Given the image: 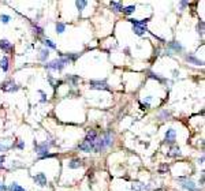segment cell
Segmentation results:
<instances>
[{
	"instance_id": "9a60e30c",
	"label": "cell",
	"mask_w": 205,
	"mask_h": 191,
	"mask_svg": "<svg viewBox=\"0 0 205 191\" xmlns=\"http://www.w3.org/2000/svg\"><path fill=\"white\" fill-rule=\"evenodd\" d=\"M129 20L133 23V26H146V23L149 22V18L142 19V20H139V19H129Z\"/></svg>"
},
{
	"instance_id": "d4e9b609",
	"label": "cell",
	"mask_w": 205,
	"mask_h": 191,
	"mask_svg": "<svg viewBox=\"0 0 205 191\" xmlns=\"http://www.w3.org/2000/svg\"><path fill=\"white\" fill-rule=\"evenodd\" d=\"M64 30H66V25H64V23L57 22V23H56V32L59 33V34H62V33L64 32Z\"/></svg>"
},
{
	"instance_id": "484cf974",
	"label": "cell",
	"mask_w": 205,
	"mask_h": 191,
	"mask_svg": "<svg viewBox=\"0 0 205 191\" xmlns=\"http://www.w3.org/2000/svg\"><path fill=\"white\" fill-rule=\"evenodd\" d=\"M168 156H180V149L178 148V146H175V148L171 149V153H168Z\"/></svg>"
},
{
	"instance_id": "3957f363",
	"label": "cell",
	"mask_w": 205,
	"mask_h": 191,
	"mask_svg": "<svg viewBox=\"0 0 205 191\" xmlns=\"http://www.w3.org/2000/svg\"><path fill=\"white\" fill-rule=\"evenodd\" d=\"M49 146H51V143L49 142H43V143H40V145H36V152H37V154H39L41 158H45V157L48 156V150H49Z\"/></svg>"
},
{
	"instance_id": "9c48e42d",
	"label": "cell",
	"mask_w": 205,
	"mask_h": 191,
	"mask_svg": "<svg viewBox=\"0 0 205 191\" xmlns=\"http://www.w3.org/2000/svg\"><path fill=\"white\" fill-rule=\"evenodd\" d=\"M33 179H34V182L39 184V186H43V187L47 186V176L44 175V173H37Z\"/></svg>"
},
{
	"instance_id": "cb8c5ba5",
	"label": "cell",
	"mask_w": 205,
	"mask_h": 191,
	"mask_svg": "<svg viewBox=\"0 0 205 191\" xmlns=\"http://www.w3.org/2000/svg\"><path fill=\"white\" fill-rule=\"evenodd\" d=\"M10 148H11L10 143H6V141H0V152H6V150H8Z\"/></svg>"
},
{
	"instance_id": "4fadbf2b",
	"label": "cell",
	"mask_w": 205,
	"mask_h": 191,
	"mask_svg": "<svg viewBox=\"0 0 205 191\" xmlns=\"http://www.w3.org/2000/svg\"><path fill=\"white\" fill-rule=\"evenodd\" d=\"M133 32L137 36H144V34L148 32V29H146V26H133Z\"/></svg>"
},
{
	"instance_id": "e0dca14e",
	"label": "cell",
	"mask_w": 205,
	"mask_h": 191,
	"mask_svg": "<svg viewBox=\"0 0 205 191\" xmlns=\"http://www.w3.org/2000/svg\"><path fill=\"white\" fill-rule=\"evenodd\" d=\"M0 67H2V70L4 71V73L8 71V57L7 56H4L2 60H0Z\"/></svg>"
},
{
	"instance_id": "52a82bcc",
	"label": "cell",
	"mask_w": 205,
	"mask_h": 191,
	"mask_svg": "<svg viewBox=\"0 0 205 191\" xmlns=\"http://www.w3.org/2000/svg\"><path fill=\"white\" fill-rule=\"evenodd\" d=\"M0 89H3L4 91H16L19 87L16 86L14 81H7V82H4V83H2Z\"/></svg>"
},
{
	"instance_id": "7a4b0ae2",
	"label": "cell",
	"mask_w": 205,
	"mask_h": 191,
	"mask_svg": "<svg viewBox=\"0 0 205 191\" xmlns=\"http://www.w3.org/2000/svg\"><path fill=\"white\" fill-rule=\"evenodd\" d=\"M70 63V60L66 59V57L60 56L59 59H55L52 61H49V63L45 64V68L48 70H53V71H62L64 67H66V64Z\"/></svg>"
},
{
	"instance_id": "44dd1931",
	"label": "cell",
	"mask_w": 205,
	"mask_h": 191,
	"mask_svg": "<svg viewBox=\"0 0 205 191\" xmlns=\"http://www.w3.org/2000/svg\"><path fill=\"white\" fill-rule=\"evenodd\" d=\"M75 6H77V8H78V11H80V14L84 11V8L88 6V2H77L75 3Z\"/></svg>"
},
{
	"instance_id": "30bf717a",
	"label": "cell",
	"mask_w": 205,
	"mask_h": 191,
	"mask_svg": "<svg viewBox=\"0 0 205 191\" xmlns=\"http://www.w3.org/2000/svg\"><path fill=\"white\" fill-rule=\"evenodd\" d=\"M0 48H2L4 52H11L12 51V44L8 40H0Z\"/></svg>"
},
{
	"instance_id": "d590c367",
	"label": "cell",
	"mask_w": 205,
	"mask_h": 191,
	"mask_svg": "<svg viewBox=\"0 0 205 191\" xmlns=\"http://www.w3.org/2000/svg\"><path fill=\"white\" fill-rule=\"evenodd\" d=\"M0 191H8V190H7V187L2 182H0Z\"/></svg>"
},
{
	"instance_id": "7402d4cb",
	"label": "cell",
	"mask_w": 205,
	"mask_h": 191,
	"mask_svg": "<svg viewBox=\"0 0 205 191\" xmlns=\"http://www.w3.org/2000/svg\"><path fill=\"white\" fill-rule=\"evenodd\" d=\"M123 14H126V15H130V14H133L135 11V7L134 6H129V7H125V8L122 10Z\"/></svg>"
},
{
	"instance_id": "6da1fadb",
	"label": "cell",
	"mask_w": 205,
	"mask_h": 191,
	"mask_svg": "<svg viewBox=\"0 0 205 191\" xmlns=\"http://www.w3.org/2000/svg\"><path fill=\"white\" fill-rule=\"evenodd\" d=\"M112 143H114V135H112V132L108 131V132H104L101 136H97V139L93 143V149L100 153L107 148H109Z\"/></svg>"
},
{
	"instance_id": "8fae6325",
	"label": "cell",
	"mask_w": 205,
	"mask_h": 191,
	"mask_svg": "<svg viewBox=\"0 0 205 191\" xmlns=\"http://www.w3.org/2000/svg\"><path fill=\"white\" fill-rule=\"evenodd\" d=\"M96 139H97V132H96L94 130H90V131H88V134H86V138H85V141L90 142L92 145H93Z\"/></svg>"
},
{
	"instance_id": "836d02e7",
	"label": "cell",
	"mask_w": 205,
	"mask_h": 191,
	"mask_svg": "<svg viewBox=\"0 0 205 191\" xmlns=\"http://www.w3.org/2000/svg\"><path fill=\"white\" fill-rule=\"evenodd\" d=\"M139 107H141V109H148L150 105L148 104V102H146V104H142V102H139Z\"/></svg>"
},
{
	"instance_id": "4316f807",
	"label": "cell",
	"mask_w": 205,
	"mask_h": 191,
	"mask_svg": "<svg viewBox=\"0 0 205 191\" xmlns=\"http://www.w3.org/2000/svg\"><path fill=\"white\" fill-rule=\"evenodd\" d=\"M197 29H198V34H200V36H203V34H204V22H203V20H200V22H198Z\"/></svg>"
},
{
	"instance_id": "7c38bea8",
	"label": "cell",
	"mask_w": 205,
	"mask_h": 191,
	"mask_svg": "<svg viewBox=\"0 0 205 191\" xmlns=\"http://www.w3.org/2000/svg\"><path fill=\"white\" fill-rule=\"evenodd\" d=\"M80 167H82V161L80 158H73L71 161H68V168L77 169V168H80Z\"/></svg>"
},
{
	"instance_id": "8992f818",
	"label": "cell",
	"mask_w": 205,
	"mask_h": 191,
	"mask_svg": "<svg viewBox=\"0 0 205 191\" xmlns=\"http://www.w3.org/2000/svg\"><path fill=\"white\" fill-rule=\"evenodd\" d=\"M175 141H176V131L175 130H172V128L167 130L166 136H164V142L172 145V143H175Z\"/></svg>"
},
{
	"instance_id": "8d00e7d4",
	"label": "cell",
	"mask_w": 205,
	"mask_h": 191,
	"mask_svg": "<svg viewBox=\"0 0 205 191\" xmlns=\"http://www.w3.org/2000/svg\"><path fill=\"white\" fill-rule=\"evenodd\" d=\"M3 162H4V156H0V168H3Z\"/></svg>"
},
{
	"instance_id": "5b68a950",
	"label": "cell",
	"mask_w": 205,
	"mask_h": 191,
	"mask_svg": "<svg viewBox=\"0 0 205 191\" xmlns=\"http://www.w3.org/2000/svg\"><path fill=\"white\" fill-rule=\"evenodd\" d=\"M89 85H90V89H97V90H111V89L108 87L107 82L105 81H90L89 82Z\"/></svg>"
},
{
	"instance_id": "74e56055",
	"label": "cell",
	"mask_w": 205,
	"mask_h": 191,
	"mask_svg": "<svg viewBox=\"0 0 205 191\" xmlns=\"http://www.w3.org/2000/svg\"><path fill=\"white\" fill-rule=\"evenodd\" d=\"M40 94H41V96H43V98H41V101H43V102H44V101H45V100H47V98H45V97H47V96H45V93H44V91H40Z\"/></svg>"
},
{
	"instance_id": "277c9868",
	"label": "cell",
	"mask_w": 205,
	"mask_h": 191,
	"mask_svg": "<svg viewBox=\"0 0 205 191\" xmlns=\"http://www.w3.org/2000/svg\"><path fill=\"white\" fill-rule=\"evenodd\" d=\"M178 182H179V184H180V187H182V189H186V190H189V191H198L197 187H196V184L191 182V180H189V179L179 177V179H178Z\"/></svg>"
},
{
	"instance_id": "2e32d148",
	"label": "cell",
	"mask_w": 205,
	"mask_h": 191,
	"mask_svg": "<svg viewBox=\"0 0 205 191\" xmlns=\"http://www.w3.org/2000/svg\"><path fill=\"white\" fill-rule=\"evenodd\" d=\"M186 60L189 61V63H193V64H196V66H203V64H204L203 61H201V60H198L197 57H194L193 55H187V56H186Z\"/></svg>"
},
{
	"instance_id": "1f68e13d",
	"label": "cell",
	"mask_w": 205,
	"mask_h": 191,
	"mask_svg": "<svg viewBox=\"0 0 205 191\" xmlns=\"http://www.w3.org/2000/svg\"><path fill=\"white\" fill-rule=\"evenodd\" d=\"M168 116H170V112H167V111H163L162 113H160V116H159V118H160V119H164V118H168Z\"/></svg>"
},
{
	"instance_id": "ba28073f",
	"label": "cell",
	"mask_w": 205,
	"mask_h": 191,
	"mask_svg": "<svg viewBox=\"0 0 205 191\" xmlns=\"http://www.w3.org/2000/svg\"><path fill=\"white\" fill-rule=\"evenodd\" d=\"M78 149L82 150V152L89 153V152H92V150H93V145H92L90 142H88V141H82L80 145H78Z\"/></svg>"
},
{
	"instance_id": "e575fe53",
	"label": "cell",
	"mask_w": 205,
	"mask_h": 191,
	"mask_svg": "<svg viewBox=\"0 0 205 191\" xmlns=\"http://www.w3.org/2000/svg\"><path fill=\"white\" fill-rule=\"evenodd\" d=\"M186 6H189V2H180V8H182V10H183Z\"/></svg>"
},
{
	"instance_id": "83f0119b",
	"label": "cell",
	"mask_w": 205,
	"mask_h": 191,
	"mask_svg": "<svg viewBox=\"0 0 205 191\" xmlns=\"http://www.w3.org/2000/svg\"><path fill=\"white\" fill-rule=\"evenodd\" d=\"M44 44H45L47 47H49L51 49H56V45H55V44L51 40H44Z\"/></svg>"
},
{
	"instance_id": "f546056e",
	"label": "cell",
	"mask_w": 205,
	"mask_h": 191,
	"mask_svg": "<svg viewBox=\"0 0 205 191\" xmlns=\"http://www.w3.org/2000/svg\"><path fill=\"white\" fill-rule=\"evenodd\" d=\"M0 19H2L3 23H8L10 20H11V16H10V15H2V16H0Z\"/></svg>"
},
{
	"instance_id": "4dcf8cb0",
	"label": "cell",
	"mask_w": 205,
	"mask_h": 191,
	"mask_svg": "<svg viewBox=\"0 0 205 191\" xmlns=\"http://www.w3.org/2000/svg\"><path fill=\"white\" fill-rule=\"evenodd\" d=\"M166 171H168V165H167V164H162L159 168V172L163 173V172H166Z\"/></svg>"
},
{
	"instance_id": "5bb4252c",
	"label": "cell",
	"mask_w": 205,
	"mask_h": 191,
	"mask_svg": "<svg viewBox=\"0 0 205 191\" xmlns=\"http://www.w3.org/2000/svg\"><path fill=\"white\" fill-rule=\"evenodd\" d=\"M66 81L71 85V86H77L78 81H80V77H78V75H67Z\"/></svg>"
},
{
	"instance_id": "d6a6232c",
	"label": "cell",
	"mask_w": 205,
	"mask_h": 191,
	"mask_svg": "<svg viewBox=\"0 0 205 191\" xmlns=\"http://www.w3.org/2000/svg\"><path fill=\"white\" fill-rule=\"evenodd\" d=\"M33 30H34V33H37V34H43V29H41V27H39V26H34Z\"/></svg>"
},
{
	"instance_id": "ac0fdd59",
	"label": "cell",
	"mask_w": 205,
	"mask_h": 191,
	"mask_svg": "<svg viewBox=\"0 0 205 191\" xmlns=\"http://www.w3.org/2000/svg\"><path fill=\"white\" fill-rule=\"evenodd\" d=\"M170 48H172L174 51H176V52H182L183 51V47L180 45L179 42H176V41H172V42H170Z\"/></svg>"
},
{
	"instance_id": "f1b7e54d",
	"label": "cell",
	"mask_w": 205,
	"mask_h": 191,
	"mask_svg": "<svg viewBox=\"0 0 205 191\" xmlns=\"http://www.w3.org/2000/svg\"><path fill=\"white\" fill-rule=\"evenodd\" d=\"M150 78H153V79H157L159 82H164V79L162 77H159V74H155V73H150V75H149Z\"/></svg>"
},
{
	"instance_id": "d6986e66",
	"label": "cell",
	"mask_w": 205,
	"mask_h": 191,
	"mask_svg": "<svg viewBox=\"0 0 205 191\" xmlns=\"http://www.w3.org/2000/svg\"><path fill=\"white\" fill-rule=\"evenodd\" d=\"M111 7H112V10H114L115 12H119V11H122L123 10V6H122L121 2H111Z\"/></svg>"
},
{
	"instance_id": "ffe728a7",
	"label": "cell",
	"mask_w": 205,
	"mask_h": 191,
	"mask_svg": "<svg viewBox=\"0 0 205 191\" xmlns=\"http://www.w3.org/2000/svg\"><path fill=\"white\" fill-rule=\"evenodd\" d=\"M48 56H49V51H48V49H41L39 59H40L41 61H45V60L48 59Z\"/></svg>"
},
{
	"instance_id": "f35d334b",
	"label": "cell",
	"mask_w": 205,
	"mask_h": 191,
	"mask_svg": "<svg viewBox=\"0 0 205 191\" xmlns=\"http://www.w3.org/2000/svg\"><path fill=\"white\" fill-rule=\"evenodd\" d=\"M18 149H23V142H22V141L18 143Z\"/></svg>"
},
{
	"instance_id": "603a6c76",
	"label": "cell",
	"mask_w": 205,
	"mask_h": 191,
	"mask_svg": "<svg viewBox=\"0 0 205 191\" xmlns=\"http://www.w3.org/2000/svg\"><path fill=\"white\" fill-rule=\"evenodd\" d=\"M10 191H26L23 187H20L19 184H16V183H12L11 186H10Z\"/></svg>"
}]
</instances>
